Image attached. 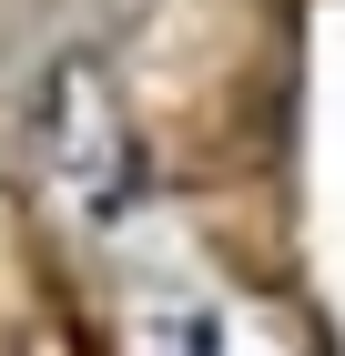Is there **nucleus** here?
Segmentation results:
<instances>
[{
    "label": "nucleus",
    "instance_id": "obj_1",
    "mask_svg": "<svg viewBox=\"0 0 345 356\" xmlns=\"http://www.w3.org/2000/svg\"><path fill=\"white\" fill-rule=\"evenodd\" d=\"M21 163L81 234H122L142 214L153 153H142V122H133V102H122L102 51L71 41V51L31 61V82H21Z\"/></svg>",
    "mask_w": 345,
    "mask_h": 356
}]
</instances>
